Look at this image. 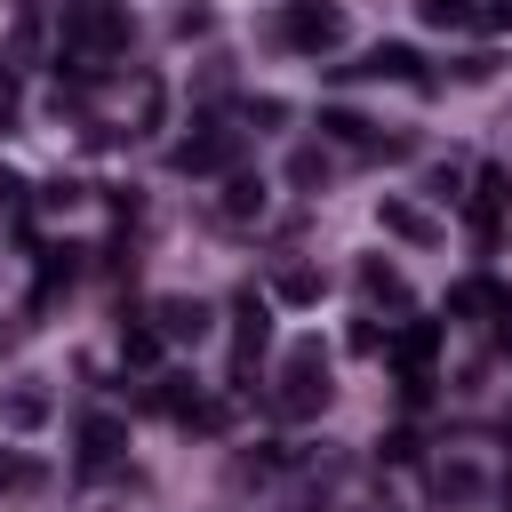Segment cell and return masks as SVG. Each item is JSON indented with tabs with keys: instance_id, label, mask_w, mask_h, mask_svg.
I'll use <instances>...</instances> for the list:
<instances>
[{
	"instance_id": "17",
	"label": "cell",
	"mask_w": 512,
	"mask_h": 512,
	"mask_svg": "<svg viewBox=\"0 0 512 512\" xmlns=\"http://www.w3.org/2000/svg\"><path fill=\"white\" fill-rule=\"evenodd\" d=\"M32 40H40V24L24 16V24H16V40H8V72H24V64H32Z\"/></svg>"
},
{
	"instance_id": "21",
	"label": "cell",
	"mask_w": 512,
	"mask_h": 512,
	"mask_svg": "<svg viewBox=\"0 0 512 512\" xmlns=\"http://www.w3.org/2000/svg\"><path fill=\"white\" fill-rule=\"evenodd\" d=\"M16 472H24V464H16V456H0V488H8V480H16Z\"/></svg>"
},
{
	"instance_id": "18",
	"label": "cell",
	"mask_w": 512,
	"mask_h": 512,
	"mask_svg": "<svg viewBox=\"0 0 512 512\" xmlns=\"http://www.w3.org/2000/svg\"><path fill=\"white\" fill-rule=\"evenodd\" d=\"M288 184H320V152H296L288 160Z\"/></svg>"
},
{
	"instance_id": "13",
	"label": "cell",
	"mask_w": 512,
	"mask_h": 512,
	"mask_svg": "<svg viewBox=\"0 0 512 512\" xmlns=\"http://www.w3.org/2000/svg\"><path fill=\"white\" fill-rule=\"evenodd\" d=\"M272 296H280V304H320V272H304V264H288V272L272 280Z\"/></svg>"
},
{
	"instance_id": "8",
	"label": "cell",
	"mask_w": 512,
	"mask_h": 512,
	"mask_svg": "<svg viewBox=\"0 0 512 512\" xmlns=\"http://www.w3.org/2000/svg\"><path fill=\"white\" fill-rule=\"evenodd\" d=\"M152 320H160L168 344H200V336H208V304H200V296H160Z\"/></svg>"
},
{
	"instance_id": "11",
	"label": "cell",
	"mask_w": 512,
	"mask_h": 512,
	"mask_svg": "<svg viewBox=\"0 0 512 512\" xmlns=\"http://www.w3.org/2000/svg\"><path fill=\"white\" fill-rule=\"evenodd\" d=\"M0 424H8V432H40V424H48V392H40V384L0 392Z\"/></svg>"
},
{
	"instance_id": "19",
	"label": "cell",
	"mask_w": 512,
	"mask_h": 512,
	"mask_svg": "<svg viewBox=\"0 0 512 512\" xmlns=\"http://www.w3.org/2000/svg\"><path fill=\"white\" fill-rule=\"evenodd\" d=\"M480 24H488V32H512V0H488V8H480Z\"/></svg>"
},
{
	"instance_id": "3",
	"label": "cell",
	"mask_w": 512,
	"mask_h": 512,
	"mask_svg": "<svg viewBox=\"0 0 512 512\" xmlns=\"http://www.w3.org/2000/svg\"><path fill=\"white\" fill-rule=\"evenodd\" d=\"M280 40L304 48V56H328V48H344V8L336 0H288L280 8Z\"/></svg>"
},
{
	"instance_id": "2",
	"label": "cell",
	"mask_w": 512,
	"mask_h": 512,
	"mask_svg": "<svg viewBox=\"0 0 512 512\" xmlns=\"http://www.w3.org/2000/svg\"><path fill=\"white\" fill-rule=\"evenodd\" d=\"M272 408H280V416H320V408H328V352H320V344H296V352H288Z\"/></svg>"
},
{
	"instance_id": "12",
	"label": "cell",
	"mask_w": 512,
	"mask_h": 512,
	"mask_svg": "<svg viewBox=\"0 0 512 512\" xmlns=\"http://www.w3.org/2000/svg\"><path fill=\"white\" fill-rule=\"evenodd\" d=\"M360 288H368L376 304H400V296H408V288H400V272H392L384 256H368V264H360Z\"/></svg>"
},
{
	"instance_id": "20",
	"label": "cell",
	"mask_w": 512,
	"mask_h": 512,
	"mask_svg": "<svg viewBox=\"0 0 512 512\" xmlns=\"http://www.w3.org/2000/svg\"><path fill=\"white\" fill-rule=\"evenodd\" d=\"M8 128H16V88L0 80V136H8Z\"/></svg>"
},
{
	"instance_id": "16",
	"label": "cell",
	"mask_w": 512,
	"mask_h": 512,
	"mask_svg": "<svg viewBox=\"0 0 512 512\" xmlns=\"http://www.w3.org/2000/svg\"><path fill=\"white\" fill-rule=\"evenodd\" d=\"M160 408H168V416H184V408L200 416V392H192L184 376H160Z\"/></svg>"
},
{
	"instance_id": "15",
	"label": "cell",
	"mask_w": 512,
	"mask_h": 512,
	"mask_svg": "<svg viewBox=\"0 0 512 512\" xmlns=\"http://www.w3.org/2000/svg\"><path fill=\"white\" fill-rule=\"evenodd\" d=\"M320 128H328V136H344V144H368V120H360V112H344V104H328V112H320Z\"/></svg>"
},
{
	"instance_id": "4",
	"label": "cell",
	"mask_w": 512,
	"mask_h": 512,
	"mask_svg": "<svg viewBox=\"0 0 512 512\" xmlns=\"http://www.w3.org/2000/svg\"><path fill=\"white\" fill-rule=\"evenodd\" d=\"M240 144H248L240 128H224V120H200V136H184L168 160H176L184 176H216V168H232V160H240Z\"/></svg>"
},
{
	"instance_id": "1",
	"label": "cell",
	"mask_w": 512,
	"mask_h": 512,
	"mask_svg": "<svg viewBox=\"0 0 512 512\" xmlns=\"http://www.w3.org/2000/svg\"><path fill=\"white\" fill-rule=\"evenodd\" d=\"M120 40H128V0H64V56L56 64L96 72Z\"/></svg>"
},
{
	"instance_id": "7",
	"label": "cell",
	"mask_w": 512,
	"mask_h": 512,
	"mask_svg": "<svg viewBox=\"0 0 512 512\" xmlns=\"http://www.w3.org/2000/svg\"><path fill=\"white\" fill-rule=\"evenodd\" d=\"M376 224H384L392 240H416V248H432V240H440V224H432L416 200H400V192H384V200H376Z\"/></svg>"
},
{
	"instance_id": "14",
	"label": "cell",
	"mask_w": 512,
	"mask_h": 512,
	"mask_svg": "<svg viewBox=\"0 0 512 512\" xmlns=\"http://www.w3.org/2000/svg\"><path fill=\"white\" fill-rule=\"evenodd\" d=\"M120 360L128 368H152L160 360V328H120Z\"/></svg>"
},
{
	"instance_id": "10",
	"label": "cell",
	"mask_w": 512,
	"mask_h": 512,
	"mask_svg": "<svg viewBox=\"0 0 512 512\" xmlns=\"http://www.w3.org/2000/svg\"><path fill=\"white\" fill-rule=\"evenodd\" d=\"M264 200H272V184H264V176H224V200H216V208H224V224H256V216H264Z\"/></svg>"
},
{
	"instance_id": "5",
	"label": "cell",
	"mask_w": 512,
	"mask_h": 512,
	"mask_svg": "<svg viewBox=\"0 0 512 512\" xmlns=\"http://www.w3.org/2000/svg\"><path fill=\"white\" fill-rule=\"evenodd\" d=\"M264 336H272V304L248 288V296L232 304V376H248V360L264 352Z\"/></svg>"
},
{
	"instance_id": "6",
	"label": "cell",
	"mask_w": 512,
	"mask_h": 512,
	"mask_svg": "<svg viewBox=\"0 0 512 512\" xmlns=\"http://www.w3.org/2000/svg\"><path fill=\"white\" fill-rule=\"evenodd\" d=\"M120 448H128V416H112V408H88V416H80V464H88V472H104Z\"/></svg>"
},
{
	"instance_id": "9",
	"label": "cell",
	"mask_w": 512,
	"mask_h": 512,
	"mask_svg": "<svg viewBox=\"0 0 512 512\" xmlns=\"http://www.w3.org/2000/svg\"><path fill=\"white\" fill-rule=\"evenodd\" d=\"M352 72H360V80H424V64H416V48H408V40H376Z\"/></svg>"
}]
</instances>
